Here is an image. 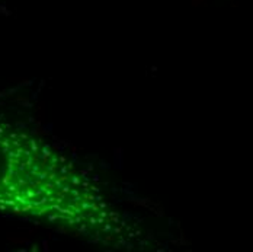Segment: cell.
Returning <instances> with one entry per match:
<instances>
[{"instance_id": "cell-1", "label": "cell", "mask_w": 253, "mask_h": 252, "mask_svg": "<svg viewBox=\"0 0 253 252\" xmlns=\"http://www.w3.org/2000/svg\"><path fill=\"white\" fill-rule=\"evenodd\" d=\"M0 216L57 229L108 250L146 244L140 223L86 166L0 111Z\"/></svg>"}]
</instances>
